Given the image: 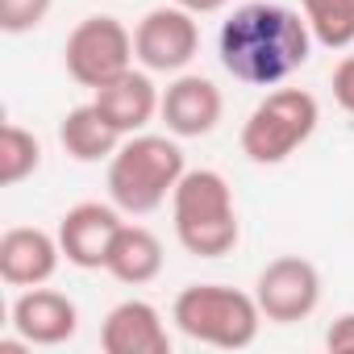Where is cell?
Segmentation results:
<instances>
[{
	"label": "cell",
	"mask_w": 354,
	"mask_h": 354,
	"mask_svg": "<svg viewBox=\"0 0 354 354\" xmlns=\"http://www.w3.org/2000/svg\"><path fill=\"white\" fill-rule=\"evenodd\" d=\"M317 121H321V104H317L313 92L275 88L250 109V117L242 125V138H238L242 154L254 167H279L317 133Z\"/></svg>",
	"instance_id": "5"
},
{
	"label": "cell",
	"mask_w": 354,
	"mask_h": 354,
	"mask_svg": "<svg viewBox=\"0 0 354 354\" xmlns=\"http://www.w3.org/2000/svg\"><path fill=\"white\" fill-rule=\"evenodd\" d=\"M329 88H333V100H337V109L354 117V55H346V59L333 67V75H329Z\"/></svg>",
	"instance_id": "20"
},
{
	"label": "cell",
	"mask_w": 354,
	"mask_h": 354,
	"mask_svg": "<svg viewBox=\"0 0 354 354\" xmlns=\"http://www.w3.org/2000/svg\"><path fill=\"white\" fill-rule=\"evenodd\" d=\"M133 34L109 17V13H96V17H84L67 42H63V67L67 75L80 84V88H104L109 80L125 75L133 67Z\"/></svg>",
	"instance_id": "6"
},
{
	"label": "cell",
	"mask_w": 354,
	"mask_h": 354,
	"mask_svg": "<svg viewBox=\"0 0 354 354\" xmlns=\"http://www.w3.org/2000/svg\"><path fill=\"white\" fill-rule=\"evenodd\" d=\"M13 329L30 346H63L80 329V308L55 288H21V296L13 300Z\"/></svg>",
	"instance_id": "11"
},
{
	"label": "cell",
	"mask_w": 354,
	"mask_h": 354,
	"mask_svg": "<svg viewBox=\"0 0 354 354\" xmlns=\"http://www.w3.org/2000/svg\"><path fill=\"white\" fill-rule=\"evenodd\" d=\"M313 30L304 13H292L275 0H250L221 21L217 59L221 67L250 88H279L313 55Z\"/></svg>",
	"instance_id": "1"
},
{
	"label": "cell",
	"mask_w": 354,
	"mask_h": 354,
	"mask_svg": "<svg viewBox=\"0 0 354 354\" xmlns=\"http://www.w3.org/2000/svg\"><path fill=\"white\" fill-rule=\"evenodd\" d=\"M254 300H259L267 321L296 325V321L313 317L321 304V271L300 254H279L259 271Z\"/></svg>",
	"instance_id": "8"
},
{
	"label": "cell",
	"mask_w": 354,
	"mask_h": 354,
	"mask_svg": "<svg viewBox=\"0 0 354 354\" xmlns=\"http://www.w3.org/2000/svg\"><path fill=\"white\" fill-rule=\"evenodd\" d=\"M133 55L146 71H162V75H180L196 55H201V26L196 13L180 9V5H158L150 9L138 26H133Z\"/></svg>",
	"instance_id": "7"
},
{
	"label": "cell",
	"mask_w": 354,
	"mask_h": 354,
	"mask_svg": "<svg viewBox=\"0 0 354 354\" xmlns=\"http://www.w3.org/2000/svg\"><path fill=\"white\" fill-rule=\"evenodd\" d=\"M225 113V100H221V88L209 80V75H188L180 71L167 88H162V125L171 138H209L217 129Z\"/></svg>",
	"instance_id": "10"
},
{
	"label": "cell",
	"mask_w": 354,
	"mask_h": 354,
	"mask_svg": "<svg viewBox=\"0 0 354 354\" xmlns=\"http://www.w3.org/2000/svg\"><path fill=\"white\" fill-rule=\"evenodd\" d=\"M121 209L117 205H100V201H84V205H71L63 217H59V246H63V259L80 271H104L109 263V250L121 234Z\"/></svg>",
	"instance_id": "9"
},
{
	"label": "cell",
	"mask_w": 354,
	"mask_h": 354,
	"mask_svg": "<svg viewBox=\"0 0 354 354\" xmlns=\"http://www.w3.org/2000/svg\"><path fill=\"white\" fill-rule=\"evenodd\" d=\"M59 142L75 162H109L117 146L125 142V133L96 109V100H88V104H75L59 121Z\"/></svg>",
	"instance_id": "15"
},
{
	"label": "cell",
	"mask_w": 354,
	"mask_h": 354,
	"mask_svg": "<svg viewBox=\"0 0 354 354\" xmlns=\"http://www.w3.org/2000/svg\"><path fill=\"white\" fill-rule=\"evenodd\" d=\"M38 167H42V142H38L26 125L9 121L5 133H0V184H5V188H17V184L30 180Z\"/></svg>",
	"instance_id": "18"
},
{
	"label": "cell",
	"mask_w": 354,
	"mask_h": 354,
	"mask_svg": "<svg viewBox=\"0 0 354 354\" xmlns=\"http://www.w3.org/2000/svg\"><path fill=\"white\" fill-rule=\"evenodd\" d=\"M59 259H63L59 234H46L38 225H13L0 238V279L9 288L50 283V275L59 271Z\"/></svg>",
	"instance_id": "12"
},
{
	"label": "cell",
	"mask_w": 354,
	"mask_h": 354,
	"mask_svg": "<svg viewBox=\"0 0 354 354\" xmlns=\"http://www.w3.org/2000/svg\"><path fill=\"white\" fill-rule=\"evenodd\" d=\"M55 0H0V30L5 34H30L50 17Z\"/></svg>",
	"instance_id": "19"
},
{
	"label": "cell",
	"mask_w": 354,
	"mask_h": 354,
	"mask_svg": "<svg viewBox=\"0 0 354 354\" xmlns=\"http://www.w3.org/2000/svg\"><path fill=\"white\" fill-rule=\"evenodd\" d=\"M171 221L180 246L196 259H225L242 238L230 180L213 167H192L171 192Z\"/></svg>",
	"instance_id": "2"
},
{
	"label": "cell",
	"mask_w": 354,
	"mask_h": 354,
	"mask_svg": "<svg viewBox=\"0 0 354 354\" xmlns=\"http://www.w3.org/2000/svg\"><path fill=\"white\" fill-rule=\"evenodd\" d=\"M92 100H96V109L129 138V133H142L154 117H158V109H162V92L154 88V80H150V71L142 67V71H125V75H117V80H109L104 88H96L92 92Z\"/></svg>",
	"instance_id": "14"
},
{
	"label": "cell",
	"mask_w": 354,
	"mask_h": 354,
	"mask_svg": "<svg viewBox=\"0 0 354 354\" xmlns=\"http://www.w3.org/2000/svg\"><path fill=\"white\" fill-rule=\"evenodd\" d=\"M300 13L325 50H346L354 42V0H300Z\"/></svg>",
	"instance_id": "17"
},
{
	"label": "cell",
	"mask_w": 354,
	"mask_h": 354,
	"mask_svg": "<svg viewBox=\"0 0 354 354\" xmlns=\"http://www.w3.org/2000/svg\"><path fill=\"white\" fill-rule=\"evenodd\" d=\"M171 321L184 337L217 350H246L263 329V308L254 292H238L225 283H188L171 304Z\"/></svg>",
	"instance_id": "4"
},
{
	"label": "cell",
	"mask_w": 354,
	"mask_h": 354,
	"mask_svg": "<svg viewBox=\"0 0 354 354\" xmlns=\"http://www.w3.org/2000/svg\"><path fill=\"white\" fill-rule=\"evenodd\" d=\"M104 271L117 283H125V288H142V283L158 279V271H162V242H158V234L146 230V225H121Z\"/></svg>",
	"instance_id": "16"
},
{
	"label": "cell",
	"mask_w": 354,
	"mask_h": 354,
	"mask_svg": "<svg viewBox=\"0 0 354 354\" xmlns=\"http://www.w3.org/2000/svg\"><path fill=\"white\" fill-rule=\"evenodd\" d=\"M325 350L329 354H354V313H342L325 329Z\"/></svg>",
	"instance_id": "21"
},
{
	"label": "cell",
	"mask_w": 354,
	"mask_h": 354,
	"mask_svg": "<svg viewBox=\"0 0 354 354\" xmlns=\"http://www.w3.org/2000/svg\"><path fill=\"white\" fill-rule=\"evenodd\" d=\"M104 354H171V333L150 300H121L100 325Z\"/></svg>",
	"instance_id": "13"
},
{
	"label": "cell",
	"mask_w": 354,
	"mask_h": 354,
	"mask_svg": "<svg viewBox=\"0 0 354 354\" xmlns=\"http://www.w3.org/2000/svg\"><path fill=\"white\" fill-rule=\"evenodd\" d=\"M171 5H180V9H188V13L205 17V13H221L230 0H171Z\"/></svg>",
	"instance_id": "22"
},
{
	"label": "cell",
	"mask_w": 354,
	"mask_h": 354,
	"mask_svg": "<svg viewBox=\"0 0 354 354\" xmlns=\"http://www.w3.org/2000/svg\"><path fill=\"white\" fill-rule=\"evenodd\" d=\"M184 150L167 133H129L117 154L109 158V201L129 213L146 217L167 205L175 184L184 180Z\"/></svg>",
	"instance_id": "3"
}]
</instances>
